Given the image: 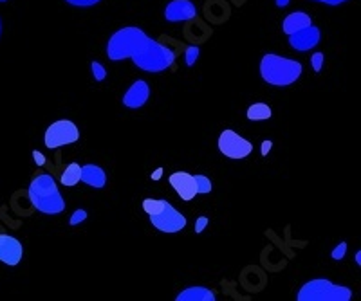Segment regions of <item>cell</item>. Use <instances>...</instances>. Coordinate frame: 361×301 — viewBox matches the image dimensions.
<instances>
[{"instance_id": "277c9868", "label": "cell", "mask_w": 361, "mask_h": 301, "mask_svg": "<svg viewBox=\"0 0 361 301\" xmlns=\"http://www.w3.org/2000/svg\"><path fill=\"white\" fill-rule=\"evenodd\" d=\"M136 65L145 72L166 71L175 62V53L166 45L148 38L136 56H132Z\"/></svg>"}, {"instance_id": "4fadbf2b", "label": "cell", "mask_w": 361, "mask_h": 301, "mask_svg": "<svg viewBox=\"0 0 361 301\" xmlns=\"http://www.w3.org/2000/svg\"><path fill=\"white\" fill-rule=\"evenodd\" d=\"M148 96H150V89H148L147 81L138 80L123 96V105L129 108H139L148 101Z\"/></svg>"}, {"instance_id": "d4e9b609", "label": "cell", "mask_w": 361, "mask_h": 301, "mask_svg": "<svg viewBox=\"0 0 361 301\" xmlns=\"http://www.w3.org/2000/svg\"><path fill=\"white\" fill-rule=\"evenodd\" d=\"M85 218H87V211H85V209H76L74 215L71 217V226H78Z\"/></svg>"}, {"instance_id": "ba28073f", "label": "cell", "mask_w": 361, "mask_h": 301, "mask_svg": "<svg viewBox=\"0 0 361 301\" xmlns=\"http://www.w3.org/2000/svg\"><path fill=\"white\" fill-rule=\"evenodd\" d=\"M218 150L230 159H244L253 150V145L250 141H246L239 133L233 130H224L218 138Z\"/></svg>"}, {"instance_id": "ffe728a7", "label": "cell", "mask_w": 361, "mask_h": 301, "mask_svg": "<svg viewBox=\"0 0 361 301\" xmlns=\"http://www.w3.org/2000/svg\"><path fill=\"white\" fill-rule=\"evenodd\" d=\"M165 200H157V199H147L143 200V209L148 213V215H154V213L159 211L163 208Z\"/></svg>"}, {"instance_id": "f1b7e54d", "label": "cell", "mask_w": 361, "mask_h": 301, "mask_svg": "<svg viewBox=\"0 0 361 301\" xmlns=\"http://www.w3.org/2000/svg\"><path fill=\"white\" fill-rule=\"evenodd\" d=\"M316 2H323V4H329V6H339L347 2V0H316Z\"/></svg>"}, {"instance_id": "cb8c5ba5", "label": "cell", "mask_w": 361, "mask_h": 301, "mask_svg": "<svg viewBox=\"0 0 361 301\" xmlns=\"http://www.w3.org/2000/svg\"><path fill=\"white\" fill-rule=\"evenodd\" d=\"M67 4L76 6V8H90V6L99 4L102 0H65Z\"/></svg>"}, {"instance_id": "9a60e30c", "label": "cell", "mask_w": 361, "mask_h": 301, "mask_svg": "<svg viewBox=\"0 0 361 301\" xmlns=\"http://www.w3.org/2000/svg\"><path fill=\"white\" fill-rule=\"evenodd\" d=\"M80 179L85 184H89L93 188H103L105 182H107L105 172L99 166H96V164H85V166H81Z\"/></svg>"}, {"instance_id": "7402d4cb", "label": "cell", "mask_w": 361, "mask_h": 301, "mask_svg": "<svg viewBox=\"0 0 361 301\" xmlns=\"http://www.w3.org/2000/svg\"><path fill=\"white\" fill-rule=\"evenodd\" d=\"M93 74H94V78H96V80L98 81H103L105 80V76H107V71H105V67L102 65V63L99 62H93Z\"/></svg>"}, {"instance_id": "7c38bea8", "label": "cell", "mask_w": 361, "mask_h": 301, "mask_svg": "<svg viewBox=\"0 0 361 301\" xmlns=\"http://www.w3.org/2000/svg\"><path fill=\"white\" fill-rule=\"evenodd\" d=\"M170 184L174 186V190L177 191V195L183 200H192L197 195V184L193 175L186 172H175L170 175Z\"/></svg>"}, {"instance_id": "6da1fadb", "label": "cell", "mask_w": 361, "mask_h": 301, "mask_svg": "<svg viewBox=\"0 0 361 301\" xmlns=\"http://www.w3.org/2000/svg\"><path fill=\"white\" fill-rule=\"evenodd\" d=\"M29 199L33 206L45 215H58L65 208V200L60 195L56 182L47 173L33 179L29 186Z\"/></svg>"}, {"instance_id": "44dd1931", "label": "cell", "mask_w": 361, "mask_h": 301, "mask_svg": "<svg viewBox=\"0 0 361 301\" xmlns=\"http://www.w3.org/2000/svg\"><path fill=\"white\" fill-rule=\"evenodd\" d=\"M323 62H326V54L323 53H314L311 56V65L314 69V72H320L321 67H323Z\"/></svg>"}, {"instance_id": "1f68e13d", "label": "cell", "mask_w": 361, "mask_h": 301, "mask_svg": "<svg viewBox=\"0 0 361 301\" xmlns=\"http://www.w3.org/2000/svg\"><path fill=\"white\" fill-rule=\"evenodd\" d=\"M356 261H358V266H360V263H361V252H358V254H356Z\"/></svg>"}, {"instance_id": "52a82bcc", "label": "cell", "mask_w": 361, "mask_h": 301, "mask_svg": "<svg viewBox=\"0 0 361 301\" xmlns=\"http://www.w3.org/2000/svg\"><path fill=\"white\" fill-rule=\"evenodd\" d=\"M148 217H150L152 226L156 227V229L163 231V233H177V231L184 229V226H186L184 215H181V213H179L172 204L166 202V200L159 211L154 213V215H148Z\"/></svg>"}, {"instance_id": "ac0fdd59", "label": "cell", "mask_w": 361, "mask_h": 301, "mask_svg": "<svg viewBox=\"0 0 361 301\" xmlns=\"http://www.w3.org/2000/svg\"><path fill=\"white\" fill-rule=\"evenodd\" d=\"M80 175H81V166L76 163H71L65 168V172L62 173V184L63 186H74L80 182Z\"/></svg>"}, {"instance_id": "4316f807", "label": "cell", "mask_w": 361, "mask_h": 301, "mask_svg": "<svg viewBox=\"0 0 361 301\" xmlns=\"http://www.w3.org/2000/svg\"><path fill=\"white\" fill-rule=\"evenodd\" d=\"M208 218L206 217H199L197 218V224H195V233H202V231H204V227L208 226Z\"/></svg>"}, {"instance_id": "d6986e66", "label": "cell", "mask_w": 361, "mask_h": 301, "mask_svg": "<svg viewBox=\"0 0 361 301\" xmlns=\"http://www.w3.org/2000/svg\"><path fill=\"white\" fill-rule=\"evenodd\" d=\"M195 184H197V193H210L211 191V182L210 179L204 177V175H195Z\"/></svg>"}, {"instance_id": "8fae6325", "label": "cell", "mask_w": 361, "mask_h": 301, "mask_svg": "<svg viewBox=\"0 0 361 301\" xmlns=\"http://www.w3.org/2000/svg\"><path fill=\"white\" fill-rule=\"evenodd\" d=\"M197 17V9L190 0H172L165 8V18L168 22H186Z\"/></svg>"}, {"instance_id": "e0dca14e", "label": "cell", "mask_w": 361, "mask_h": 301, "mask_svg": "<svg viewBox=\"0 0 361 301\" xmlns=\"http://www.w3.org/2000/svg\"><path fill=\"white\" fill-rule=\"evenodd\" d=\"M271 117V108L266 103H255L248 108V120L250 121H266Z\"/></svg>"}, {"instance_id": "5b68a950", "label": "cell", "mask_w": 361, "mask_h": 301, "mask_svg": "<svg viewBox=\"0 0 361 301\" xmlns=\"http://www.w3.org/2000/svg\"><path fill=\"white\" fill-rule=\"evenodd\" d=\"M351 288L335 285L329 279H311L298 291V301H348Z\"/></svg>"}, {"instance_id": "484cf974", "label": "cell", "mask_w": 361, "mask_h": 301, "mask_svg": "<svg viewBox=\"0 0 361 301\" xmlns=\"http://www.w3.org/2000/svg\"><path fill=\"white\" fill-rule=\"evenodd\" d=\"M345 251H347V244H345V242H342V244H339L338 247L332 251V258H335V260H342V258L345 257Z\"/></svg>"}, {"instance_id": "603a6c76", "label": "cell", "mask_w": 361, "mask_h": 301, "mask_svg": "<svg viewBox=\"0 0 361 301\" xmlns=\"http://www.w3.org/2000/svg\"><path fill=\"white\" fill-rule=\"evenodd\" d=\"M184 54H186V65H193L197 58H199V47L190 45V47H186V53Z\"/></svg>"}, {"instance_id": "836d02e7", "label": "cell", "mask_w": 361, "mask_h": 301, "mask_svg": "<svg viewBox=\"0 0 361 301\" xmlns=\"http://www.w3.org/2000/svg\"><path fill=\"white\" fill-rule=\"evenodd\" d=\"M0 2H8V0H0Z\"/></svg>"}, {"instance_id": "f546056e", "label": "cell", "mask_w": 361, "mask_h": 301, "mask_svg": "<svg viewBox=\"0 0 361 301\" xmlns=\"http://www.w3.org/2000/svg\"><path fill=\"white\" fill-rule=\"evenodd\" d=\"M269 148H271V143H269V141L262 143V155H268Z\"/></svg>"}, {"instance_id": "4dcf8cb0", "label": "cell", "mask_w": 361, "mask_h": 301, "mask_svg": "<svg viewBox=\"0 0 361 301\" xmlns=\"http://www.w3.org/2000/svg\"><path fill=\"white\" fill-rule=\"evenodd\" d=\"M275 2H277L278 8H286V6H289L291 0H275Z\"/></svg>"}, {"instance_id": "8992f818", "label": "cell", "mask_w": 361, "mask_h": 301, "mask_svg": "<svg viewBox=\"0 0 361 301\" xmlns=\"http://www.w3.org/2000/svg\"><path fill=\"white\" fill-rule=\"evenodd\" d=\"M80 139V130L72 121L60 120L53 123L45 132V147L47 148H58L63 145H72Z\"/></svg>"}, {"instance_id": "83f0119b", "label": "cell", "mask_w": 361, "mask_h": 301, "mask_svg": "<svg viewBox=\"0 0 361 301\" xmlns=\"http://www.w3.org/2000/svg\"><path fill=\"white\" fill-rule=\"evenodd\" d=\"M33 157H35V161H36V164H38V166H44L45 164V157L44 155L40 154V152H33Z\"/></svg>"}, {"instance_id": "d6a6232c", "label": "cell", "mask_w": 361, "mask_h": 301, "mask_svg": "<svg viewBox=\"0 0 361 301\" xmlns=\"http://www.w3.org/2000/svg\"><path fill=\"white\" fill-rule=\"evenodd\" d=\"M0 35H2V22H0Z\"/></svg>"}, {"instance_id": "7a4b0ae2", "label": "cell", "mask_w": 361, "mask_h": 301, "mask_svg": "<svg viewBox=\"0 0 361 301\" xmlns=\"http://www.w3.org/2000/svg\"><path fill=\"white\" fill-rule=\"evenodd\" d=\"M260 74L264 81L275 87H287L294 83L302 74V63L277 54H266L260 62Z\"/></svg>"}, {"instance_id": "30bf717a", "label": "cell", "mask_w": 361, "mask_h": 301, "mask_svg": "<svg viewBox=\"0 0 361 301\" xmlns=\"http://www.w3.org/2000/svg\"><path fill=\"white\" fill-rule=\"evenodd\" d=\"M22 257L24 247L20 240L6 235V233H0V261H4L8 266H18Z\"/></svg>"}, {"instance_id": "2e32d148", "label": "cell", "mask_w": 361, "mask_h": 301, "mask_svg": "<svg viewBox=\"0 0 361 301\" xmlns=\"http://www.w3.org/2000/svg\"><path fill=\"white\" fill-rule=\"evenodd\" d=\"M177 301H214L215 300V294L211 293L210 288H204V287H190L186 291L179 294L175 298Z\"/></svg>"}, {"instance_id": "5bb4252c", "label": "cell", "mask_w": 361, "mask_h": 301, "mask_svg": "<svg viewBox=\"0 0 361 301\" xmlns=\"http://www.w3.org/2000/svg\"><path fill=\"white\" fill-rule=\"evenodd\" d=\"M312 20L307 13H302V11H296V13H291L284 18L282 22V31L286 35H293V33L300 31L303 27L311 26Z\"/></svg>"}, {"instance_id": "9c48e42d", "label": "cell", "mask_w": 361, "mask_h": 301, "mask_svg": "<svg viewBox=\"0 0 361 301\" xmlns=\"http://www.w3.org/2000/svg\"><path fill=\"white\" fill-rule=\"evenodd\" d=\"M321 33L316 26H307L300 29V31L289 35V45L293 49L300 51V53H305V51L314 49L318 44H320Z\"/></svg>"}, {"instance_id": "3957f363", "label": "cell", "mask_w": 361, "mask_h": 301, "mask_svg": "<svg viewBox=\"0 0 361 301\" xmlns=\"http://www.w3.org/2000/svg\"><path fill=\"white\" fill-rule=\"evenodd\" d=\"M148 40L147 33L139 27H123L109 38L107 56L112 62H120L125 58H132L139 53L145 42Z\"/></svg>"}]
</instances>
